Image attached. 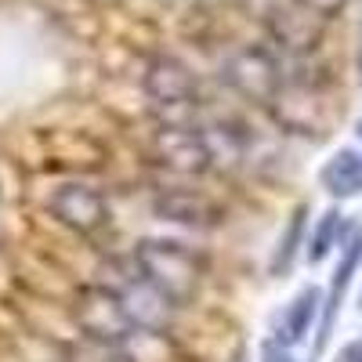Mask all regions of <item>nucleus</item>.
I'll return each instance as SVG.
<instances>
[{"label": "nucleus", "instance_id": "obj_1", "mask_svg": "<svg viewBox=\"0 0 362 362\" xmlns=\"http://www.w3.org/2000/svg\"><path fill=\"white\" fill-rule=\"evenodd\" d=\"M131 268L145 283H153L160 293H167L174 305L189 300L206 276L203 257L192 247L177 243V239H141L134 247Z\"/></svg>", "mask_w": 362, "mask_h": 362}, {"label": "nucleus", "instance_id": "obj_2", "mask_svg": "<svg viewBox=\"0 0 362 362\" xmlns=\"http://www.w3.org/2000/svg\"><path fill=\"white\" fill-rule=\"evenodd\" d=\"M279 47H268V44H243L225 54L221 62V76L225 83L235 90V95H243L247 102H257V105H272L276 95L283 90L286 83V62H283Z\"/></svg>", "mask_w": 362, "mask_h": 362}, {"label": "nucleus", "instance_id": "obj_3", "mask_svg": "<svg viewBox=\"0 0 362 362\" xmlns=\"http://www.w3.org/2000/svg\"><path fill=\"white\" fill-rule=\"evenodd\" d=\"M141 90L153 112L160 116V124H192V116L199 109V80L196 73L177 62V58H153L145 66L141 76Z\"/></svg>", "mask_w": 362, "mask_h": 362}, {"label": "nucleus", "instance_id": "obj_4", "mask_svg": "<svg viewBox=\"0 0 362 362\" xmlns=\"http://www.w3.org/2000/svg\"><path fill=\"white\" fill-rule=\"evenodd\" d=\"M73 319L80 326V334L90 341H102V344H119L127 348L138 329L124 312V300L109 283H95V286H83L73 297Z\"/></svg>", "mask_w": 362, "mask_h": 362}, {"label": "nucleus", "instance_id": "obj_5", "mask_svg": "<svg viewBox=\"0 0 362 362\" xmlns=\"http://www.w3.org/2000/svg\"><path fill=\"white\" fill-rule=\"evenodd\" d=\"M257 18L264 22L272 44L293 58L315 51L322 40V18L297 0H257Z\"/></svg>", "mask_w": 362, "mask_h": 362}, {"label": "nucleus", "instance_id": "obj_6", "mask_svg": "<svg viewBox=\"0 0 362 362\" xmlns=\"http://www.w3.org/2000/svg\"><path fill=\"white\" fill-rule=\"evenodd\" d=\"M47 210L54 221H62L66 228H73L80 235H95L109 225V199L95 185H87V181L58 185L47 199Z\"/></svg>", "mask_w": 362, "mask_h": 362}, {"label": "nucleus", "instance_id": "obj_7", "mask_svg": "<svg viewBox=\"0 0 362 362\" xmlns=\"http://www.w3.org/2000/svg\"><path fill=\"white\" fill-rule=\"evenodd\" d=\"M153 156L160 167L181 177H199L210 170V156L196 124H160L153 134Z\"/></svg>", "mask_w": 362, "mask_h": 362}, {"label": "nucleus", "instance_id": "obj_8", "mask_svg": "<svg viewBox=\"0 0 362 362\" xmlns=\"http://www.w3.org/2000/svg\"><path fill=\"white\" fill-rule=\"evenodd\" d=\"M112 290L119 293V300H124V312L134 322L138 334H163V329H170V322L177 315V305L167 293H160L153 283H145L134 268H131V276H124Z\"/></svg>", "mask_w": 362, "mask_h": 362}, {"label": "nucleus", "instance_id": "obj_9", "mask_svg": "<svg viewBox=\"0 0 362 362\" xmlns=\"http://www.w3.org/2000/svg\"><path fill=\"white\" fill-rule=\"evenodd\" d=\"M156 214L163 221H174V225H192V228H206V225H218L221 210L210 203L206 196L199 192H189V189H163L156 196Z\"/></svg>", "mask_w": 362, "mask_h": 362}, {"label": "nucleus", "instance_id": "obj_10", "mask_svg": "<svg viewBox=\"0 0 362 362\" xmlns=\"http://www.w3.org/2000/svg\"><path fill=\"white\" fill-rule=\"evenodd\" d=\"M319 181H322V189L337 199L358 196L362 192V153H355V148L334 153L326 160V167L319 170Z\"/></svg>", "mask_w": 362, "mask_h": 362}, {"label": "nucleus", "instance_id": "obj_11", "mask_svg": "<svg viewBox=\"0 0 362 362\" xmlns=\"http://www.w3.org/2000/svg\"><path fill=\"white\" fill-rule=\"evenodd\" d=\"M315 312H319V290H315V286L300 290V293L293 297V305L286 308V315H283L279 341H283V344H297L300 337L308 334V326H312Z\"/></svg>", "mask_w": 362, "mask_h": 362}, {"label": "nucleus", "instance_id": "obj_12", "mask_svg": "<svg viewBox=\"0 0 362 362\" xmlns=\"http://www.w3.org/2000/svg\"><path fill=\"white\" fill-rule=\"evenodd\" d=\"M62 362H138V358L127 348H119V344H102V341L80 337V341L66 344Z\"/></svg>", "mask_w": 362, "mask_h": 362}, {"label": "nucleus", "instance_id": "obj_13", "mask_svg": "<svg viewBox=\"0 0 362 362\" xmlns=\"http://www.w3.org/2000/svg\"><path fill=\"white\" fill-rule=\"evenodd\" d=\"M358 254H362V228L351 235V243H348V250H344V261H341V268H337V283H334V290H329V305H326L322 337H326L329 322H334V315H337V300H341V293H344V286H348V279H351V272H355V264H358Z\"/></svg>", "mask_w": 362, "mask_h": 362}, {"label": "nucleus", "instance_id": "obj_14", "mask_svg": "<svg viewBox=\"0 0 362 362\" xmlns=\"http://www.w3.org/2000/svg\"><path fill=\"white\" fill-rule=\"evenodd\" d=\"M337 228H341V214H337V210L322 214V225H319V232L312 239V254H308L312 261H322L329 254V247H334V239H337Z\"/></svg>", "mask_w": 362, "mask_h": 362}, {"label": "nucleus", "instance_id": "obj_15", "mask_svg": "<svg viewBox=\"0 0 362 362\" xmlns=\"http://www.w3.org/2000/svg\"><path fill=\"white\" fill-rule=\"evenodd\" d=\"M300 228H305V206L293 214V221H290V228H286V235H283V247H279V257H276V272H286V264H290V257H293V250H297V239H300Z\"/></svg>", "mask_w": 362, "mask_h": 362}, {"label": "nucleus", "instance_id": "obj_16", "mask_svg": "<svg viewBox=\"0 0 362 362\" xmlns=\"http://www.w3.org/2000/svg\"><path fill=\"white\" fill-rule=\"evenodd\" d=\"M297 4H305L312 15H319L322 22L326 18H334V15H341L344 11V4H348V0H297Z\"/></svg>", "mask_w": 362, "mask_h": 362}, {"label": "nucleus", "instance_id": "obj_17", "mask_svg": "<svg viewBox=\"0 0 362 362\" xmlns=\"http://www.w3.org/2000/svg\"><path fill=\"white\" fill-rule=\"evenodd\" d=\"M341 362H362V337H358V341H351V344L341 351Z\"/></svg>", "mask_w": 362, "mask_h": 362}, {"label": "nucleus", "instance_id": "obj_18", "mask_svg": "<svg viewBox=\"0 0 362 362\" xmlns=\"http://www.w3.org/2000/svg\"><path fill=\"white\" fill-rule=\"evenodd\" d=\"M264 362H293V358H290V355H286L279 344H268V351H264Z\"/></svg>", "mask_w": 362, "mask_h": 362}, {"label": "nucleus", "instance_id": "obj_19", "mask_svg": "<svg viewBox=\"0 0 362 362\" xmlns=\"http://www.w3.org/2000/svg\"><path fill=\"white\" fill-rule=\"evenodd\" d=\"M358 134H362V124H358Z\"/></svg>", "mask_w": 362, "mask_h": 362}]
</instances>
